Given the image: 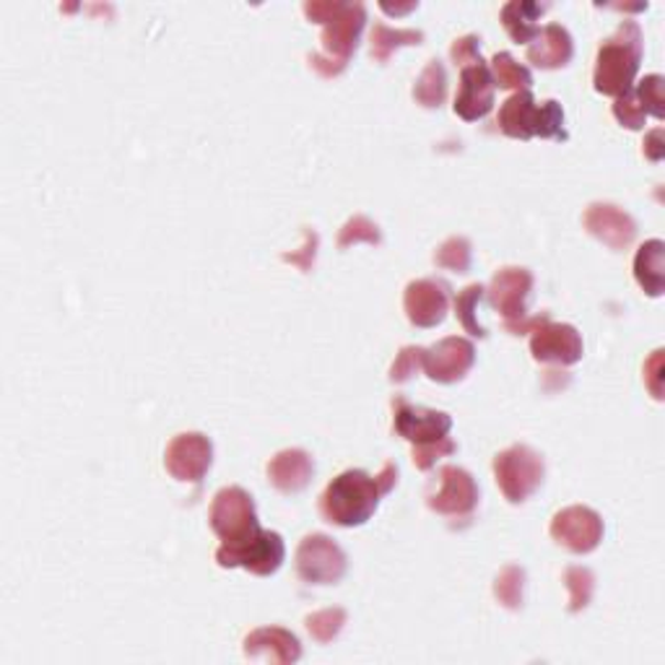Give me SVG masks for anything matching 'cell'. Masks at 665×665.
Listing matches in <instances>:
<instances>
[{"label":"cell","mask_w":665,"mask_h":665,"mask_svg":"<svg viewBox=\"0 0 665 665\" xmlns=\"http://www.w3.org/2000/svg\"><path fill=\"white\" fill-rule=\"evenodd\" d=\"M398 481V469L395 463H385L377 476H370L367 471L351 469L343 471L328 484V489L320 497L323 518L341 528L364 526L367 520L377 512L380 499L393 492Z\"/></svg>","instance_id":"1"},{"label":"cell","mask_w":665,"mask_h":665,"mask_svg":"<svg viewBox=\"0 0 665 665\" xmlns=\"http://www.w3.org/2000/svg\"><path fill=\"white\" fill-rule=\"evenodd\" d=\"M642 63V30L636 21H621L619 30L611 34L606 42H600L596 74L598 94L621 97L629 89H634L636 70Z\"/></svg>","instance_id":"2"},{"label":"cell","mask_w":665,"mask_h":665,"mask_svg":"<svg viewBox=\"0 0 665 665\" xmlns=\"http://www.w3.org/2000/svg\"><path fill=\"white\" fill-rule=\"evenodd\" d=\"M543 476H546V465H543L541 452L528 444H512L494 458V478H497L499 492L512 505H522L533 497L541 489Z\"/></svg>","instance_id":"3"},{"label":"cell","mask_w":665,"mask_h":665,"mask_svg":"<svg viewBox=\"0 0 665 665\" xmlns=\"http://www.w3.org/2000/svg\"><path fill=\"white\" fill-rule=\"evenodd\" d=\"M208 520L214 533L224 541V546H237V543L250 541L252 536L260 533L258 509L243 486H226L218 492L211 501Z\"/></svg>","instance_id":"4"},{"label":"cell","mask_w":665,"mask_h":665,"mask_svg":"<svg viewBox=\"0 0 665 665\" xmlns=\"http://www.w3.org/2000/svg\"><path fill=\"white\" fill-rule=\"evenodd\" d=\"M286 559V546L275 530H260L250 541L237 543V546H224L216 551L218 567L232 570L243 567L258 577H271L281 570Z\"/></svg>","instance_id":"5"},{"label":"cell","mask_w":665,"mask_h":665,"mask_svg":"<svg viewBox=\"0 0 665 665\" xmlns=\"http://www.w3.org/2000/svg\"><path fill=\"white\" fill-rule=\"evenodd\" d=\"M349 567L343 549L325 533L307 536L296 549V575L307 585L341 583Z\"/></svg>","instance_id":"6"},{"label":"cell","mask_w":665,"mask_h":665,"mask_svg":"<svg viewBox=\"0 0 665 665\" xmlns=\"http://www.w3.org/2000/svg\"><path fill=\"white\" fill-rule=\"evenodd\" d=\"M549 530L551 539H554L559 546L572 551V554H590V551H596L600 541H604L606 528L604 518H600L596 509L575 505L556 512Z\"/></svg>","instance_id":"7"},{"label":"cell","mask_w":665,"mask_h":665,"mask_svg":"<svg viewBox=\"0 0 665 665\" xmlns=\"http://www.w3.org/2000/svg\"><path fill=\"white\" fill-rule=\"evenodd\" d=\"M393 427L403 440H408L414 448L424 444H437L450 435L452 419L450 414L435 412V408L412 406L406 398L393 401Z\"/></svg>","instance_id":"8"},{"label":"cell","mask_w":665,"mask_h":665,"mask_svg":"<svg viewBox=\"0 0 665 665\" xmlns=\"http://www.w3.org/2000/svg\"><path fill=\"white\" fill-rule=\"evenodd\" d=\"M211 463H214V444L201 431H185L177 435L167 444L165 452V469L172 473L177 481H190V484H201L206 476Z\"/></svg>","instance_id":"9"},{"label":"cell","mask_w":665,"mask_h":665,"mask_svg":"<svg viewBox=\"0 0 665 665\" xmlns=\"http://www.w3.org/2000/svg\"><path fill=\"white\" fill-rule=\"evenodd\" d=\"M431 512L444 518H471L478 505V486L465 469L444 465L440 471V486L427 497Z\"/></svg>","instance_id":"10"},{"label":"cell","mask_w":665,"mask_h":665,"mask_svg":"<svg viewBox=\"0 0 665 665\" xmlns=\"http://www.w3.org/2000/svg\"><path fill=\"white\" fill-rule=\"evenodd\" d=\"M494 89H497V83H494L489 63L484 58L473 60L471 66L460 70V89L452 110H455V115L463 117L465 123H476V120L486 117L492 112Z\"/></svg>","instance_id":"11"},{"label":"cell","mask_w":665,"mask_h":665,"mask_svg":"<svg viewBox=\"0 0 665 665\" xmlns=\"http://www.w3.org/2000/svg\"><path fill=\"white\" fill-rule=\"evenodd\" d=\"M530 353L536 362L570 367L583 359L585 346L575 325L567 323H541L530 336Z\"/></svg>","instance_id":"12"},{"label":"cell","mask_w":665,"mask_h":665,"mask_svg":"<svg viewBox=\"0 0 665 665\" xmlns=\"http://www.w3.org/2000/svg\"><path fill=\"white\" fill-rule=\"evenodd\" d=\"M473 362H476V346L469 338L450 336L431 349H424L421 370L427 372L429 380L440 382V385H452L471 372Z\"/></svg>","instance_id":"13"},{"label":"cell","mask_w":665,"mask_h":665,"mask_svg":"<svg viewBox=\"0 0 665 665\" xmlns=\"http://www.w3.org/2000/svg\"><path fill=\"white\" fill-rule=\"evenodd\" d=\"M450 286L440 279L412 281L403 294V309L416 328H437L448 317Z\"/></svg>","instance_id":"14"},{"label":"cell","mask_w":665,"mask_h":665,"mask_svg":"<svg viewBox=\"0 0 665 665\" xmlns=\"http://www.w3.org/2000/svg\"><path fill=\"white\" fill-rule=\"evenodd\" d=\"M489 292V304L499 309L505 323H520L528 317V296L533 292V273L528 268H501L494 273Z\"/></svg>","instance_id":"15"},{"label":"cell","mask_w":665,"mask_h":665,"mask_svg":"<svg viewBox=\"0 0 665 665\" xmlns=\"http://www.w3.org/2000/svg\"><path fill=\"white\" fill-rule=\"evenodd\" d=\"M367 24V9L362 3H343V9L332 16L323 30L325 58L346 68V63L359 45L362 30Z\"/></svg>","instance_id":"16"},{"label":"cell","mask_w":665,"mask_h":665,"mask_svg":"<svg viewBox=\"0 0 665 665\" xmlns=\"http://www.w3.org/2000/svg\"><path fill=\"white\" fill-rule=\"evenodd\" d=\"M583 224L587 235L600 239L611 250H624L636 237L634 218L624 208L613 206V203H593V206H587Z\"/></svg>","instance_id":"17"},{"label":"cell","mask_w":665,"mask_h":665,"mask_svg":"<svg viewBox=\"0 0 665 665\" xmlns=\"http://www.w3.org/2000/svg\"><path fill=\"white\" fill-rule=\"evenodd\" d=\"M315 463L309 458V452L304 450H281L275 452L268 463V481L284 494H296L307 489V484L313 481Z\"/></svg>","instance_id":"18"},{"label":"cell","mask_w":665,"mask_h":665,"mask_svg":"<svg viewBox=\"0 0 665 665\" xmlns=\"http://www.w3.org/2000/svg\"><path fill=\"white\" fill-rule=\"evenodd\" d=\"M541 127V104L530 91H515L499 108V131L509 138L530 140L539 136Z\"/></svg>","instance_id":"19"},{"label":"cell","mask_w":665,"mask_h":665,"mask_svg":"<svg viewBox=\"0 0 665 665\" xmlns=\"http://www.w3.org/2000/svg\"><path fill=\"white\" fill-rule=\"evenodd\" d=\"M245 655L247 657H260L268 655L273 663L289 665L296 663L302 657V645L300 640L281 627H260L252 634H247L245 640Z\"/></svg>","instance_id":"20"},{"label":"cell","mask_w":665,"mask_h":665,"mask_svg":"<svg viewBox=\"0 0 665 665\" xmlns=\"http://www.w3.org/2000/svg\"><path fill=\"white\" fill-rule=\"evenodd\" d=\"M575 55L572 34L562 24H546L528 45V60L541 70L564 68Z\"/></svg>","instance_id":"21"},{"label":"cell","mask_w":665,"mask_h":665,"mask_svg":"<svg viewBox=\"0 0 665 665\" xmlns=\"http://www.w3.org/2000/svg\"><path fill=\"white\" fill-rule=\"evenodd\" d=\"M549 11V3H533V0H512V3L501 5V24L509 37H512L518 45H530L536 37H539L541 26L539 19Z\"/></svg>","instance_id":"22"},{"label":"cell","mask_w":665,"mask_h":665,"mask_svg":"<svg viewBox=\"0 0 665 665\" xmlns=\"http://www.w3.org/2000/svg\"><path fill=\"white\" fill-rule=\"evenodd\" d=\"M634 279L647 296H661L665 289V243L647 239L634 255Z\"/></svg>","instance_id":"23"},{"label":"cell","mask_w":665,"mask_h":665,"mask_svg":"<svg viewBox=\"0 0 665 665\" xmlns=\"http://www.w3.org/2000/svg\"><path fill=\"white\" fill-rule=\"evenodd\" d=\"M448 97V70L440 60H429L427 68L421 70L419 81L414 83V99L421 104V108L435 110L440 108Z\"/></svg>","instance_id":"24"},{"label":"cell","mask_w":665,"mask_h":665,"mask_svg":"<svg viewBox=\"0 0 665 665\" xmlns=\"http://www.w3.org/2000/svg\"><path fill=\"white\" fill-rule=\"evenodd\" d=\"M372 58L377 63H387L395 49L421 45L424 32L419 30H393L387 24H374L372 30Z\"/></svg>","instance_id":"25"},{"label":"cell","mask_w":665,"mask_h":665,"mask_svg":"<svg viewBox=\"0 0 665 665\" xmlns=\"http://www.w3.org/2000/svg\"><path fill=\"white\" fill-rule=\"evenodd\" d=\"M492 76L499 89H515V91H530L533 87V76L530 70L512 58L509 53H497L492 60Z\"/></svg>","instance_id":"26"},{"label":"cell","mask_w":665,"mask_h":665,"mask_svg":"<svg viewBox=\"0 0 665 665\" xmlns=\"http://www.w3.org/2000/svg\"><path fill=\"white\" fill-rule=\"evenodd\" d=\"M522 593H526V570L518 564H507L494 583V596L509 611H518L522 608Z\"/></svg>","instance_id":"27"},{"label":"cell","mask_w":665,"mask_h":665,"mask_svg":"<svg viewBox=\"0 0 665 665\" xmlns=\"http://www.w3.org/2000/svg\"><path fill=\"white\" fill-rule=\"evenodd\" d=\"M484 294H486L484 286H481V284H471V286H465L463 292H460L455 296V315H458V320H460V325H463L465 330L471 332V336H476V338H486V336H489L484 325L478 323V313H476L478 302L484 300Z\"/></svg>","instance_id":"28"},{"label":"cell","mask_w":665,"mask_h":665,"mask_svg":"<svg viewBox=\"0 0 665 665\" xmlns=\"http://www.w3.org/2000/svg\"><path fill=\"white\" fill-rule=\"evenodd\" d=\"M471 260H473V250H471V243L465 237L444 239V243L440 245V250L435 252V263L440 268H448V271H455V273H469Z\"/></svg>","instance_id":"29"},{"label":"cell","mask_w":665,"mask_h":665,"mask_svg":"<svg viewBox=\"0 0 665 665\" xmlns=\"http://www.w3.org/2000/svg\"><path fill=\"white\" fill-rule=\"evenodd\" d=\"M564 583H567L570 590V611L579 613L590 604L593 590H596V577L587 567H570L564 572Z\"/></svg>","instance_id":"30"},{"label":"cell","mask_w":665,"mask_h":665,"mask_svg":"<svg viewBox=\"0 0 665 665\" xmlns=\"http://www.w3.org/2000/svg\"><path fill=\"white\" fill-rule=\"evenodd\" d=\"M663 83L665 79L661 74H653V76H645L640 83H636L634 91V99L640 102V108L645 115H653L657 120L665 117V97H663Z\"/></svg>","instance_id":"31"},{"label":"cell","mask_w":665,"mask_h":665,"mask_svg":"<svg viewBox=\"0 0 665 665\" xmlns=\"http://www.w3.org/2000/svg\"><path fill=\"white\" fill-rule=\"evenodd\" d=\"M346 624V611L343 608H325L317 611L313 617H307V632L315 636L317 642H332Z\"/></svg>","instance_id":"32"},{"label":"cell","mask_w":665,"mask_h":665,"mask_svg":"<svg viewBox=\"0 0 665 665\" xmlns=\"http://www.w3.org/2000/svg\"><path fill=\"white\" fill-rule=\"evenodd\" d=\"M357 243H367V245H380L382 243V232L380 226L367 216H353L343 224L341 235H338V247H351Z\"/></svg>","instance_id":"33"},{"label":"cell","mask_w":665,"mask_h":665,"mask_svg":"<svg viewBox=\"0 0 665 665\" xmlns=\"http://www.w3.org/2000/svg\"><path fill=\"white\" fill-rule=\"evenodd\" d=\"M539 138H551V140H570L567 127H564V110L556 99H546L541 102V127Z\"/></svg>","instance_id":"34"},{"label":"cell","mask_w":665,"mask_h":665,"mask_svg":"<svg viewBox=\"0 0 665 665\" xmlns=\"http://www.w3.org/2000/svg\"><path fill=\"white\" fill-rule=\"evenodd\" d=\"M613 117H617L624 127H629V131H642V127H645V123H647V115L642 112L640 102L634 99L632 89H629L627 94L617 97V102H613Z\"/></svg>","instance_id":"35"},{"label":"cell","mask_w":665,"mask_h":665,"mask_svg":"<svg viewBox=\"0 0 665 665\" xmlns=\"http://www.w3.org/2000/svg\"><path fill=\"white\" fill-rule=\"evenodd\" d=\"M421 364H424L421 346H406V349H401V353L395 357V362L391 367V382H398V385L401 382H408L421 370Z\"/></svg>","instance_id":"36"},{"label":"cell","mask_w":665,"mask_h":665,"mask_svg":"<svg viewBox=\"0 0 665 665\" xmlns=\"http://www.w3.org/2000/svg\"><path fill=\"white\" fill-rule=\"evenodd\" d=\"M455 452V442L450 440V437H444L442 442L437 444H424V448H414V465L419 471H429L431 465L437 463L440 458H448Z\"/></svg>","instance_id":"37"},{"label":"cell","mask_w":665,"mask_h":665,"mask_svg":"<svg viewBox=\"0 0 665 665\" xmlns=\"http://www.w3.org/2000/svg\"><path fill=\"white\" fill-rule=\"evenodd\" d=\"M478 42H481V37H476V34H469V37H460V40L452 42V47H450L452 63L465 68V66H471L473 60H478L481 58Z\"/></svg>","instance_id":"38"},{"label":"cell","mask_w":665,"mask_h":665,"mask_svg":"<svg viewBox=\"0 0 665 665\" xmlns=\"http://www.w3.org/2000/svg\"><path fill=\"white\" fill-rule=\"evenodd\" d=\"M341 9L343 0H307V3H304V16L325 26Z\"/></svg>","instance_id":"39"},{"label":"cell","mask_w":665,"mask_h":665,"mask_svg":"<svg viewBox=\"0 0 665 665\" xmlns=\"http://www.w3.org/2000/svg\"><path fill=\"white\" fill-rule=\"evenodd\" d=\"M315 252H317V235L313 229H304V245L300 252H292V255H284L286 263H294L300 266L304 273L309 271V268L315 266Z\"/></svg>","instance_id":"40"},{"label":"cell","mask_w":665,"mask_h":665,"mask_svg":"<svg viewBox=\"0 0 665 665\" xmlns=\"http://www.w3.org/2000/svg\"><path fill=\"white\" fill-rule=\"evenodd\" d=\"M645 385L650 387V393H653L655 401H663V385H661V372H663V351L657 349L653 351V357H650V362L645 364Z\"/></svg>","instance_id":"41"},{"label":"cell","mask_w":665,"mask_h":665,"mask_svg":"<svg viewBox=\"0 0 665 665\" xmlns=\"http://www.w3.org/2000/svg\"><path fill=\"white\" fill-rule=\"evenodd\" d=\"M665 133L663 127H655V131H650L645 136V144H642V151H645V157L650 161H661L665 157Z\"/></svg>","instance_id":"42"},{"label":"cell","mask_w":665,"mask_h":665,"mask_svg":"<svg viewBox=\"0 0 665 665\" xmlns=\"http://www.w3.org/2000/svg\"><path fill=\"white\" fill-rule=\"evenodd\" d=\"M416 5L419 3H406V5H391V3H380V9L382 11H387V13H395V16H401V13H408V11H414Z\"/></svg>","instance_id":"43"}]
</instances>
